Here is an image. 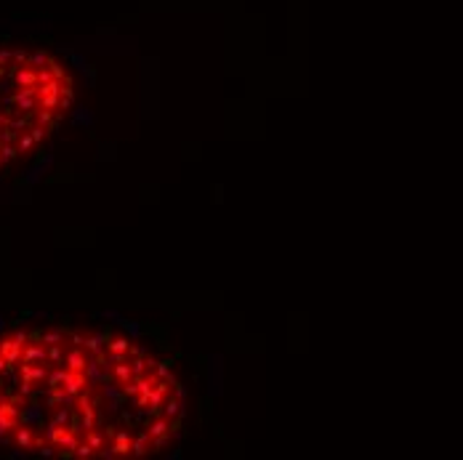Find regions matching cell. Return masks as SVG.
Wrapping results in <instances>:
<instances>
[{"mask_svg":"<svg viewBox=\"0 0 463 460\" xmlns=\"http://www.w3.org/2000/svg\"><path fill=\"white\" fill-rule=\"evenodd\" d=\"M37 99H40V96H37V85H32V88H19L14 93V106L19 112H32L37 106Z\"/></svg>","mask_w":463,"mask_h":460,"instance_id":"6da1fadb","label":"cell"},{"mask_svg":"<svg viewBox=\"0 0 463 460\" xmlns=\"http://www.w3.org/2000/svg\"><path fill=\"white\" fill-rule=\"evenodd\" d=\"M43 410L46 407L40 405V402H30V405H24L21 407V423L24 425H30V428H40L43 425Z\"/></svg>","mask_w":463,"mask_h":460,"instance_id":"7a4b0ae2","label":"cell"},{"mask_svg":"<svg viewBox=\"0 0 463 460\" xmlns=\"http://www.w3.org/2000/svg\"><path fill=\"white\" fill-rule=\"evenodd\" d=\"M21 362H40V365H46L48 362V346L43 343H27V346H21Z\"/></svg>","mask_w":463,"mask_h":460,"instance_id":"3957f363","label":"cell"},{"mask_svg":"<svg viewBox=\"0 0 463 460\" xmlns=\"http://www.w3.org/2000/svg\"><path fill=\"white\" fill-rule=\"evenodd\" d=\"M86 378L88 383H104V380L112 378V372H107L104 367H101V356H91V359L86 362Z\"/></svg>","mask_w":463,"mask_h":460,"instance_id":"277c9868","label":"cell"},{"mask_svg":"<svg viewBox=\"0 0 463 460\" xmlns=\"http://www.w3.org/2000/svg\"><path fill=\"white\" fill-rule=\"evenodd\" d=\"M51 165H53V155L48 152V155L40 157V162H37V165H32V168L24 173V184L32 186V184H37V181H43V173H46Z\"/></svg>","mask_w":463,"mask_h":460,"instance_id":"5b68a950","label":"cell"},{"mask_svg":"<svg viewBox=\"0 0 463 460\" xmlns=\"http://www.w3.org/2000/svg\"><path fill=\"white\" fill-rule=\"evenodd\" d=\"M88 386V378H86V372H67V378H64V383H61V389L64 391H70V394H83V389Z\"/></svg>","mask_w":463,"mask_h":460,"instance_id":"8992f818","label":"cell"},{"mask_svg":"<svg viewBox=\"0 0 463 460\" xmlns=\"http://www.w3.org/2000/svg\"><path fill=\"white\" fill-rule=\"evenodd\" d=\"M86 354H83V351H80V346H75V349H72V351H67V354H64V367H67V370H72V372H83V370H86Z\"/></svg>","mask_w":463,"mask_h":460,"instance_id":"52a82bcc","label":"cell"},{"mask_svg":"<svg viewBox=\"0 0 463 460\" xmlns=\"http://www.w3.org/2000/svg\"><path fill=\"white\" fill-rule=\"evenodd\" d=\"M14 83L19 85V88H32V85H37V70H32L30 64H21L19 70L14 72Z\"/></svg>","mask_w":463,"mask_h":460,"instance_id":"ba28073f","label":"cell"},{"mask_svg":"<svg viewBox=\"0 0 463 460\" xmlns=\"http://www.w3.org/2000/svg\"><path fill=\"white\" fill-rule=\"evenodd\" d=\"M107 340H109V335H107V333H96V335H88V338H86V349L91 351L93 356H101V351H104Z\"/></svg>","mask_w":463,"mask_h":460,"instance_id":"9c48e42d","label":"cell"},{"mask_svg":"<svg viewBox=\"0 0 463 460\" xmlns=\"http://www.w3.org/2000/svg\"><path fill=\"white\" fill-rule=\"evenodd\" d=\"M72 123H75L77 128H93V112L88 109V106H77V109L72 112Z\"/></svg>","mask_w":463,"mask_h":460,"instance_id":"30bf717a","label":"cell"},{"mask_svg":"<svg viewBox=\"0 0 463 460\" xmlns=\"http://www.w3.org/2000/svg\"><path fill=\"white\" fill-rule=\"evenodd\" d=\"M16 444L24 447L27 452L35 450V434H32L30 425H21V428H16Z\"/></svg>","mask_w":463,"mask_h":460,"instance_id":"8fae6325","label":"cell"},{"mask_svg":"<svg viewBox=\"0 0 463 460\" xmlns=\"http://www.w3.org/2000/svg\"><path fill=\"white\" fill-rule=\"evenodd\" d=\"M184 412H186V407H184V399H168L165 402V407H162V415H165L168 420L171 418H184Z\"/></svg>","mask_w":463,"mask_h":460,"instance_id":"7c38bea8","label":"cell"},{"mask_svg":"<svg viewBox=\"0 0 463 460\" xmlns=\"http://www.w3.org/2000/svg\"><path fill=\"white\" fill-rule=\"evenodd\" d=\"M168 428H171V423H168V418H165V415H157V418L152 420L149 425H146V434H149V439H155V436H162V434H168Z\"/></svg>","mask_w":463,"mask_h":460,"instance_id":"4fadbf2b","label":"cell"},{"mask_svg":"<svg viewBox=\"0 0 463 460\" xmlns=\"http://www.w3.org/2000/svg\"><path fill=\"white\" fill-rule=\"evenodd\" d=\"M101 396H104L107 402L109 399H120L123 396V383H117V380H104V383H101Z\"/></svg>","mask_w":463,"mask_h":460,"instance_id":"5bb4252c","label":"cell"},{"mask_svg":"<svg viewBox=\"0 0 463 460\" xmlns=\"http://www.w3.org/2000/svg\"><path fill=\"white\" fill-rule=\"evenodd\" d=\"M75 447H77V434H72V431L67 428L64 434L59 436V442H56V450H64L67 455H72V452H75Z\"/></svg>","mask_w":463,"mask_h":460,"instance_id":"9a60e30c","label":"cell"},{"mask_svg":"<svg viewBox=\"0 0 463 460\" xmlns=\"http://www.w3.org/2000/svg\"><path fill=\"white\" fill-rule=\"evenodd\" d=\"M107 349H109L112 354H128V349H131V338H125V335L109 338V340H107Z\"/></svg>","mask_w":463,"mask_h":460,"instance_id":"2e32d148","label":"cell"},{"mask_svg":"<svg viewBox=\"0 0 463 460\" xmlns=\"http://www.w3.org/2000/svg\"><path fill=\"white\" fill-rule=\"evenodd\" d=\"M128 365H131V372H133V375H144L146 367H155L157 362H155V359H149V356H133V359L128 362Z\"/></svg>","mask_w":463,"mask_h":460,"instance_id":"e0dca14e","label":"cell"},{"mask_svg":"<svg viewBox=\"0 0 463 460\" xmlns=\"http://www.w3.org/2000/svg\"><path fill=\"white\" fill-rule=\"evenodd\" d=\"M112 378H115L117 383H125V380H131V378H133L131 365H128V362H117V365L112 367Z\"/></svg>","mask_w":463,"mask_h":460,"instance_id":"ac0fdd59","label":"cell"},{"mask_svg":"<svg viewBox=\"0 0 463 460\" xmlns=\"http://www.w3.org/2000/svg\"><path fill=\"white\" fill-rule=\"evenodd\" d=\"M115 452L117 455H128L131 452V436L125 431H117L115 434Z\"/></svg>","mask_w":463,"mask_h":460,"instance_id":"d6986e66","label":"cell"},{"mask_svg":"<svg viewBox=\"0 0 463 460\" xmlns=\"http://www.w3.org/2000/svg\"><path fill=\"white\" fill-rule=\"evenodd\" d=\"M162 399H165V394H162L160 389H155V386H152V391H149V394H146V405H149V410L155 412V415H157V412H160V407H162Z\"/></svg>","mask_w":463,"mask_h":460,"instance_id":"ffe728a7","label":"cell"},{"mask_svg":"<svg viewBox=\"0 0 463 460\" xmlns=\"http://www.w3.org/2000/svg\"><path fill=\"white\" fill-rule=\"evenodd\" d=\"M146 447H149V434H139L136 439L131 442V452H133L136 458H141V455H146V452H149Z\"/></svg>","mask_w":463,"mask_h":460,"instance_id":"44dd1931","label":"cell"},{"mask_svg":"<svg viewBox=\"0 0 463 460\" xmlns=\"http://www.w3.org/2000/svg\"><path fill=\"white\" fill-rule=\"evenodd\" d=\"M67 367H56V370H51L48 375H46V383H48V389H56V386H61L64 383V378H67Z\"/></svg>","mask_w":463,"mask_h":460,"instance_id":"7402d4cb","label":"cell"},{"mask_svg":"<svg viewBox=\"0 0 463 460\" xmlns=\"http://www.w3.org/2000/svg\"><path fill=\"white\" fill-rule=\"evenodd\" d=\"M64 425H59V423H53V420H51V423L46 425V431H43V436H46V442H51V444H56V442H59V436L64 434Z\"/></svg>","mask_w":463,"mask_h":460,"instance_id":"603a6c76","label":"cell"},{"mask_svg":"<svg viewBox=\"0 0 463 460\" xmlns=\"http://www.w3.org/2000/svg\"><path fill=\"white\" fill-rule=\"evenodd\" d=\"M120 327L125 330L128 338H141L144 335V327H141V322H133V319H123L120 322Z\"/></svg>","mask_w":463,"mask_h":460,"instance_id":"cb8c5ba5","label":"cell"},{"mask_svg":"<svg viewBox=\"0 0 463 460\" xmlns=\"http://www.w3.org/2000/svg\"><path fill=\"white\" fill-rule=\"evenodd\" d=\"M70 420H72V407H56V412H53V423H59V425H64V428H70Z\"/></svg>","mask_w":463,"mask_h":460,"instance_id":"d4e9b609","label":"cell"},{"mask_svg":"<svg viewBox=\"0 0 463 460\" xmlns=\"http://www.w3.org/2000/svg\"><path fill=\"white\" fill-rule=\"evenodd\" d=\"M48 53L46 51H35V53H30V59H27V64L32 67V70H40V67H48Z\"/></svg>","mask_w":463,"mask_h":460,"instance_id":"484cf974","label":"cell"},{"mask_svg":"<svg viewBox=\"0 0 463 460\" xmlns=\"http://www.w3.org/2000/svg\"><path fill=\"white\" fill-rule=\"evenodd\" d=\"M171 365H173V362H157V365H155L157 378H160V380H168V383H173V370H171Z\"/></svg>","mask_w":463,"mask_h":460,"instance_id":"4316f807","label":"cell"},{"mask_svg":"<svg viewBox=\"0 0 463 460\" xmlns=\"http://www.w3.org/2000/svg\"><path fill=\"white\" fill-rule=\"evenodd\" d=\"M40 340H43L46 346H56V343H61V340H64V333H61V330H46V333L40 335Z\"/></svg>","mask_w":463,"mask_h":460,"instance_id":"83f0119b","label":"cell"},{"mask_svg":"<svg viewBox=\"0 0 463 460\" xmlns=\"http://www.w3.org/2000/svg\"><path fill=\"white\" fill-rule=\"evenodd\" d=\"M48 362L51 365H64V354H61V343L48 346Z\"/></svg>","mask_w":463,"mask_h":460,"instance_id":"f1b7e54d","label":"cell"},{"mask_svg":"<svg viewBox=\"0 0 463 460\" xmlns=\"http://www.w3.org/2000/svg\"><path fill=\"white\" fill-rule=\"evenodd\" d=\"M5 356V362H8V367H14V365H19V362H21V346L19 343H16L14 346V349H11L8 351V354H3Z\"/></svg>","mask_w":463,"mask_h":460,"instance_id":"f546056e","label":"cell"},{"mask_svg":"<svg viewBox=\"0 0 463 460\" xmlns=\"http://www.w3.org/2000/svg\"><path fill=\"white\" fill-rule=\"evenodd\" d=\"M8 128L14 130V133H21V130L30 128V117H16V120H8Z\"/></svg>","mask_w":463,"mask_h":460,"instance_id":"4dcf8cb0","label":"cell"},{"mask_svg":"<svg viewBox=\"0 0 463 460\" xmlns=\"http://www.w3.org/2000/svg\"><path fill=\"white\" fill-rule=\"evenodd\" d=\"M16 423H19V420H14V418H8V415H0V436H5L8 431H14Z\"/></svg>","mask_w":463,"mask_h":460,"instance_id":"1f68e13d","label":"cell"},{"mask_svg":"<svg viewBox=\"0 0 463 460\" xmlns=\"http://www.w3.org/2000/svg\"><path fill=\"white\" fill-rule=\"evenodd\" d=\"M99 319H109V322H115V325H120L123 314H120V311H115V309H104V311H99Z\"/></svg>","mask_w":463,"mask_h":460,"instance_id":"d6a6232c","label":"cell"},{"mask_svg":"<svg viewBox=\"0 0 463 460\" xmlns=\"http://www.w3.org/2000/svg\"><path fill=\"white\" fill-rule=\"evenodd\" d=\"M40 104H43V109H51V112H53L56 106H59V93H48V96H40Z\"/></svg>","mask_w":463,"mask_h":460,"instance_id":"836d02e7","label":"cell"},{"mask_svg":"<svg viewBox=\"0 0 463 460\" xmlns=\"http://www.w3.org/2000/svg\"><path fill=\"white\" fill-rule=\"evenodd\" d=\"M136 394H139V380H136V375H133L131 380L123 383V396H136Z\"/></svg>","mask_w":463,"mask_h":460,"instance_id":"e575fe53","label":"cell"},{"mask_svg":"<svg viewBox=\"0 0 463 460\" xmlns=\"http://www.w3.org/2000/svg\"><path fill=\"white\" fill-rule=\"evenodd\" d=\"M88 444H91L93 450H101V447H104V436H101L99 431H88Z\"/></svg>","mask_w":463,"mask_h":460,"instance_id":"d590c367","label":"cell"},{"mask_svg":"<svg viewBox=\"0 0 463 460\" xmlns=\"http://www.w3.org/2000/svg\"><path fill=\"white\" fill-rule=\"evenodd\" d=\"M16 146H11V144H0V157H3V162H8V160H14L16 157Z\"/></svg>","mask_w":463,"mask_h":460,"instance_id":"8d00e7d4","label":"cell"},{"mask_svg":"<svg viewBox=\"0 0 463 460\" xmlns=\"http://www.w3.org/2000/svg\"><path fill=\"white\" fill-rule=\"evenodd\" d=\"M51 80H56L53 72H51L48 67H40V70H37V85H46V83H51Z\"/></svg>","mask_w":463,"mask_h":460,"instance_id":"74e56055","label":"cell"},{"mask_svg":"<svg viewBox=\"0 0 463 460\" xmlns=\"http://www.w3.org/2000/svg\"><path fill=\"white\" fill-rule=\"evenodd\" d=\"M93 452H96V450H93L91 444H88V442H86V444H77V447H75V452H72V455H77V458H91Z\"/></svg>","mask_w":463,"mask_h":460,"instance_id":"f35d334b","label":"cell"},{"mask_svg":"<svg viewBox=\"0 0 463 460\" xmlns=\"http://www.w3.org/2000/svg\"><path fill=\"white\" fill-rule=\"evenodd\" d=\"M152 415H155V412H152L149 407H146V410H144V407H139V410L133 412V420H136V423H146V420H149Z\"/></svg>","mask_w":463,"mask_h":460,"instance_id":"ab89813d","label":"cell"},{"mask_svg":"<svg viewBox=\"0 0 463 460\" xmlns=\"http://www.w3.org/2000/svg\"><path fill=\"white\" fill-rule=\"evenodd\" d=\"M16 136H19V133H14V130H11L8 125H0V144H11V141H14L16 139Z\"/></svg>","mask_w":463,"mask_h":460,"instance_id":"60d3db41","label":"cell"},{"mask_svg":"<svg viewBox=\"0 0 463 460\" xmlns=\"http://www.w3.org/2000/svg\"><path fill=\"white\" fill-rule=\"evenodd\" d=\"M37 455H40V458H53L56 455V444H51V442H48V444H40V447H37Z\"/></svg>","mask_w":463,"mask_h":460,"instance_id":"b9f144b4","label":"cell"},{"mask_svg":"<svg viewBox=\"0 0 463 460\" xmlns=\"http://www.w3.org/2000/svg\"><path fill=\"white\" fill-rule=\"evenodd\" d=\"M32 146H35V139H32L30 133H24L19 139V152H27V149H32Z\"/></svg>","mask_w":463,"mask_h":460,"instance_id":"7bdbcfd3","label":"cell"},{"mask_svg":"<svg viewBox=\"0 0 463 460\" xmlns=\"http://www.w3.org/2000/svg\"><path fill=\"white\" fill-rule=\"evenodd\" d=\"M70 61H72V64H75V67H77V70H80V72H86V70H88L86 59H83L80 53H70Z\"/></svg>","mask_w":463,"mask_h":460,"instance_id":"ee69618b","label":"cell"},{"mask_svg":"<svg viewBox=\"0 0 463 460\" xmlns=\"http://www.w3.org/2000/svg\"><path fill=\"white\" fill-rule=\"evenodd\" d=\"M99 458H101V460H115V458H117L115 444H112V447H101V450H99Z\"/></svg>","mask_w":463,"mask_h":460,"instance_id":"f6af8a7d","label":"cell"},{"mask_svg":"<svg viewBox=\"0 0 463 460\" xmlns=\"http://www.w3.org/2000/svg\"><path fill=\"white\" fill-rule=\"evenodd\" d=\"M51 120H53V115H51V109H43V112H37V125H43V128H46Z\"/></svg>","mask_w":463,"mask_h":460,"instance_id":"bcb514c9","label":"cell"},{"mask_svg":"<svg viewBox=\"0 0 463 460\" xmlns=\"http://www.w3.org/2000/svg\"><path fill=\"white\" fill-rule=\"evenodd\" d=\"M14 340H16L19 346H27V343H30V333H27V330H16V333H14Z\"/></svg>","mask_w":463,"mask_h":460,"instance_id":"7dc6e473","label":"cell"},{"mask_svg":"<svg viewBox=\"0 0 463 460\" xmlns=\"http://www.w3.org/2000/svg\"><path fill=\"white\" fill-rule=\"evenodd\" d=\"M11 59H14L16 64L21 67V64H27V59H30V56H27L24 51H11Z\"/></svg>","mask_w":463,"mask_h":460,"instance_id":"c3c4849f","label":"cell"},{"mask_svg":"<svg viewBox=\"0 0 463 460\" xmlns=\"http://www.w3.org/2000/svg\"><path fill=\"white\" fill-rule=\"evenodd\" d=\"M8 458H11V460H24V458H27V450L16 444V450H11V452H8Z\"/></svg>","mask_w":463,"mask_h":460,"instance_id":"681fc988","label":"cell"},{"mask_svg":"<svg viewBox=\"0 0 463 460\" xmlns=\"http://www.w3.org/2000/svg\"><path fill=\"white\" fill-rule=\"evenodd\" d=\"M48 70L53 72V77H56V80H64V70H61V67L56 64V61H48Z\"/></svg>","mask_w":463,"mask_h":460,"instance_id":"f907efd6","label":"cell"},{"mask_svg":"<svg viewBox=\"0 0 463 460\" xmlns=\"http://www.w3.org/2000/svg\"><path fill=\"white\" fill-rule=\"evenodd\" d=\"M30 136H32V139H35V144H37V141H43V136H46V128H43V125H35V128H30Z\"/></svg>","mask_w":463,"mask_h":460,"instance_id":"816d5d0a","label":"cell"},{"mask_svg":"<svg viewBox=\"0 0 463 460\" xmlns=\"http://www.w3.org/2000/svg\"><path fill=\"white\" fill-rule=\"evenodd\" d=\"M128 351H131L133 356H146V354H149V349H146V346H131Z\"/></svg>","mask_w":463,"mask_h":460,"instance_id":"f5cc1de1","label":"cell"},{"mask_svg":"<svg viewBox=\"0 0 463 460\" xmlns=\"http://www.w3.org/2000/svg\"><path fill=\"white\" fill-rule=\"evenodd\" d=\"M72 106V96H59V109H70Z\"/></svg>","mask_w":463,"mask_h":460,"instance_id":"db71d44e","label":"cell"},{"mask_svg":"<svg viewBox=\"0 0 463 460\" xmlns=\"http://www.w3.org/2000/svg\"><path fill=\"white\" fill-rule=\"evenodd\" d=\"M152 442H155V450H162V447L168 444V436H165V434H162V436H155Z\"/></svg>","mask_w":463,"mask_h":460,"instance_id":"11a10c76","label":"cell"},{"mask_svg":"<svg viewBox=\"0 0 463 460\" xmlns=\"http://www.w3.org/2000/svg\"><path fill=\"white\" fill-rule=\"evenodd\" d=\"M171 386H176V399H184V402H186V389H184V386H178L176 380H173Z\"/></svg>","mask_w":463,"mask_h":460,"instance_id":"9f6ffc18","label":"cell"},{"mask_svg":"<svg viewBox=\"0 0 463 460\" xmlns=\"http://www.w3.org/2000/svg\"><path fill=\"white\" fill-rule=\"evenodd\" d=\"M8 61H11V51H0V67H5V64H8Z\"/></svg>","mask_w":463,"mask_h":460,"instance_id":"6f0895ef","label":"cell"},{"mask_svg":"<svg viewBox=\"0 0 463 460\" xmlns=\"http://www.w3.org/2000/svg\"><path fill=\"white\" fill-rule=\"evenodd\" d=\"M72 343H75V346H86V335L75 333V335H72Z\"/></svg>","mask_w":463,"mask_h":460,"instance_id":"680465c9","label":"cell"},{"mask_svg":"<svg viewBox=\"0 0 463 460\" xmlns=\"http://www.w3.org/2000/svg\"><path fill=\"white\" fill-rule=\"evenodd\" d=\"M30 317H35V319H51V314H48V311H32Z\"/></svg>","mask_w":463,"mask_h":460,"instance_id":"91938a15","label":"cell"},{"mask_svg":"<svg viewBox=\"0 0 463 460\" xmlns=\"http://www.w3.org/2000/svg\"><path fill=\"white\" fill-rule=\"evenodd\" d=\"M165 458H168V460H178V458H181V450H178V447H176V450H171V452H168Z\"/></svg>","mask_w":463,"mask_h":460,"instance_id":"94428289","label":"cell"},{"mask_svg":"<svg viewBox=\"0 0 463 460\" xmlns=\"http://www.w3.org/2000/svg\"><path fill=\"white\" fill-rule=\"evenodd\" d=\"M0 372H8V362H5L3 354H0Z\"/></svg>","mask_w":463,"mask_h":460,"instance_id":"6125c7cd","label":"cell"},{"mask_svg":"<svg viewBox=\"0 0 463 460\" xmlns=\"http://www.w3.org/2000/svg\"><path fill=\"white\" fill-rule=\"evenodd\" d=\"M3 330H5V317L0 314V333H3Z\"/></svg>","mask_w":463,"mask_h":460,"instance_id":"be15d7a7","label":"cell"},{"mask_svg":"<svg viewBox=\"0 0 463 460\" xmlns=\"http://www.w3.org/2000/svg\"><path fill=\"white\" fill-rule=\"evenodd\" d=\"M0 162H3V157H0Z\"/></svg>","mask_w":463,"mask_h":460,"instance_id":"e7e4bbea","label":"cell"}]
</instances>
